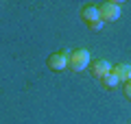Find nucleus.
<instances>
[{
    "label": "nucleus",
    "instance_id": "nucleus-1",
    "mask_svg": "<svg viewBox=\"0 0 131 124\" xmlns=\"http://www.w3.org/2000/svg\"><path fill=\"white\" fill-rule=\"evenodd\" d=\"M90 52H88V48H77V50H72L70 52V65L68 68L70 70H74V72H81L83 68H90Z\"/></svg>",
    "mask_w": 131,
    "mask_h": 124
},
{
    "label": "nucleus",
    "instance_id": "nucleus-2",
    "mask_svg": "<svg viewBox=\"0 0 131 124\" xmlns=\"http://www.w3.org/2000/svg\"><path fill=\"white\" fill-rule=\"evenodd\" d=\"M46 65H48V70H52V72H63V70L70 65V52H66V50L52 52V55L48 57Z\"/></svg>",
    "mask_w": 131,
    "mask_h": 124
},
{
    "label": "nucleus",
    "instance_id": "nucleus-3",
    "mask_svg": "<svg viewBox=\"0 0 131 124\" xmlns=\"http://www.w3.org/2000/svg\"><path fill=\"white\" fill-rule=\"evenodd\" d=\"M98 15H101V22H116L120 18V5L118 2H103L98 7Z\"/></svg>",
    "mask_w": 131,
    "mask_h": 124
},
{
    "label": "nucleus",
    "instance_id": "nucleus-4",
    "mask_svg": "<svg viewBox=\"0 0 131 124\" xmlns=\"http://www.w3.org/2000/svg\"><path fill=\"white\" fill-rule=\"evenodd\" d=\"M112 72V63L105 59H96V61H90V74L94 78H103L105 74Z\"/></svg>",
    "mask_w": 131,
    "mask_h": 124
},
{
    "label": "nucleus",
    "instance_id": "nucleus-5",
    "mask_svg": "<svg viewBox=\"0 0 131 124\" xmlns=\"http://www.w3.org/2000/svg\"><path fill=\"white\" fill-rule=\"evenodd\" d=\"M81 20H83L85 24L98 22V20H101V15H98V7L96 5H85L83 9H81Z\"/></svg>",
    "mask_w": 131,
    "mask_h": 124
},
{
    "label": "nucleus",
    "instance_id": "nucleus-6",
    "mask_svg": "<svg viewBox=\"0 0 131 124\" xmlns=\"http://www.w3.org/2000/svg\"><path fill=\"white\" fill-rule=\"evenodd\" d=\"M112 72L118 76V81H120V83H127V81H129V76H131V65L129 63H118V65H114V68H112Z\"/></svg>",
    "mask_w": 131,
    "mask_h": 124
},
{
    "label": "nucleus",
    "instance_id": "nucleus-7",
    "mask_svg": "<svg viewBox=\"0 0 131 124\" xmlns=\"http://www.w3.org/2000/svg\"><path fill=\"white\" fill-rule=\"evenodd\" d=\"M101 83H103V87H105V89H116L120 81H118V76H116L114 72H109V74H105V76L101 78Z\"/></svg>",
    "mask_w": 131,
    "mask_h": 124
},
{
    "label": "nucleus",
    "instance_id": "nucleus-8",
    "mask_svg": "<svg viewBox=\"0 0 131 124\" xmlns=\"http://www.w3.org/2000/svg\"><path fill=\"white\" fill-rule=\"evenodd\" d=\"M122 94H125L127 100H131V83H125V85H122Z\"/></svg>",
    "mask_w": 131,
    "mask_h": 124
},
{
    "label": "nucleus",
    "instance_id": "nucleus-9",
    "mask_svg": "<svg viewBox=\"0 0 131 124\" xmlns=\"http://www.w3.org/2000/svg\"><path fill=\"white\" fill-rule=\"evenodd\" d=\"M90 26V31H103V22L98 20V22H92V24H88Z\"/></svg>",
    "mask_w": 131,
    "mask_h": 124
}]
</instances>
